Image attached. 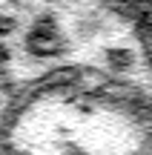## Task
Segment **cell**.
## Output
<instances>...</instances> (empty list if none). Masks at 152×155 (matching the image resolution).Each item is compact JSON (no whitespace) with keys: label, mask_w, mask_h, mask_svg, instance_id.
Wrapping results in <instances>:
<instances>
[{"label":"cell","mask_w":152,"mask_h":155,"mask_svg":"<svg viewBox=\"0 0 152 155\" xmlns=\"http://www.w3.org/2000/svg\"><path fill=\"white\" fill-rule=\"evenodd\" d=\"M0 155H152V92L92 66L55 69L0 112Z\"/></svg>","instance_id":"obj_1"},{"label":"cell","mask_w":152,"mask_h":155,"mask_svg":"<svg viewBox=\"0 0 152 155\" xmlns=\"http://www.w3.org/2000/svg\"><path fill=\"white\" fill-rule=\"evenodd\" d=\"M144 38H147V49H149V58H152V6L144 12Z\"/></svg>","instance_id":"obj_2"},{"label":"cell","mask_w":152,"mask_h":155,"mask_svg":"<svg viewBox=\"0 0 152 155\" xmlns=\"http://www.w3.org/2000/svg\"><path fill=\"white\" fill-rule=\"evenodd\" d=\"M112 3H126V6H135V9L147 12L149 6H152V0H112Z\"/></svg>","instance_id":"obj_3"}]
</instances>
